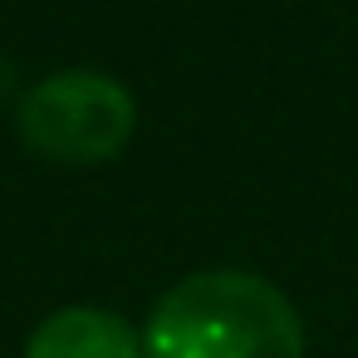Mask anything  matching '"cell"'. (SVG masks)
<instances>
[{"instance_id": "cell-3", "label": "cell", "mask_w": 358, "mask_h": 358, "mask_svg": "<svg viewBox=\"0 0 358 358\" xmlns=\"http://www.w3.org/2000/svg\"><path fill=\"white\" fill-rule=\"evenodd\" d=\"M25 358H148L143 334L99 304H64L55 309L25 343Z\"/></svg>"}, {"instance_id": "cell-2", "label": "cell", "mask_w": 358, "mask_h": 358, "mask_svg": "<svg viewBox=\"0 0 358 358\" xmlns=\"http://www.w3.org/2000/svg\"><path fill=\"white\" fill-rule=\"evenodd\" d=\"M15 128H20V143L40 157L94 167L128 148L138 128V103L113 74L59 69L20 99Z\"/></svg>"}, {"instance_id": "cell-1", "label": "cell", "mask_w": 358, "mask_h": 358, "mask_svg": "<svg viewBox=\"0 0 358 358\" xmlns=\"http://www.w3.org/2000/svg\"><path fill=\"white\" fill-rule=\"evenodd\" d=\"M148 358H304V324L280 285L250 270H196L148 314Z\"/></svg>"}]
</instances>
